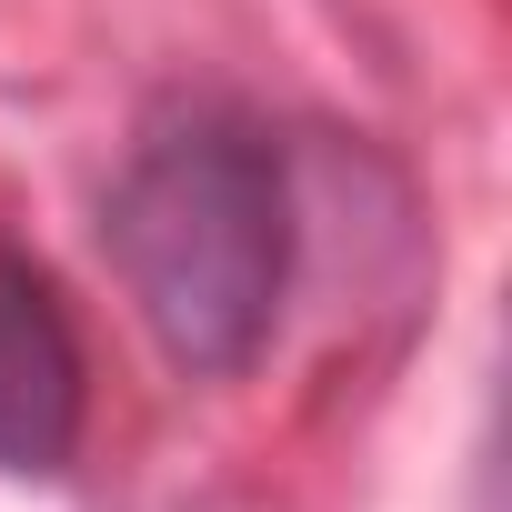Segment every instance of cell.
<instances>
[{
    "label": "cell",
    "instance_id": "6da1fadb",
    "mask_svg": "<svg viewBox=\"0 0 512 512\" xmlns=\"http://www.w3.org/2000/svg\"><path fill=\"white\" fill-rule=\"evenodd\" d=\"M101 251L151 342L191 382L251 372L292 302V251H302L282 131L231 91L151 101L101 191Z\"/></svg>",
    "mask_w": 512,
    "mask_h": 512
},
{
    "label": "cell",
    "instance_id": "7a4b0ae2",
    "mask_svg": "<svg viewBox=\"0 0 512 512\" xmlns=\"http://www.w3.org/2000/svg\"><path fill=\"white\" fill-rule=\"evenodd\" d=\"M91 422V352L81 322L31 262L21 241H0V472L11 482H61Z\"/></svg>",
    "mask_w": 512,
    "mask_h": 512
}]
</instances>
